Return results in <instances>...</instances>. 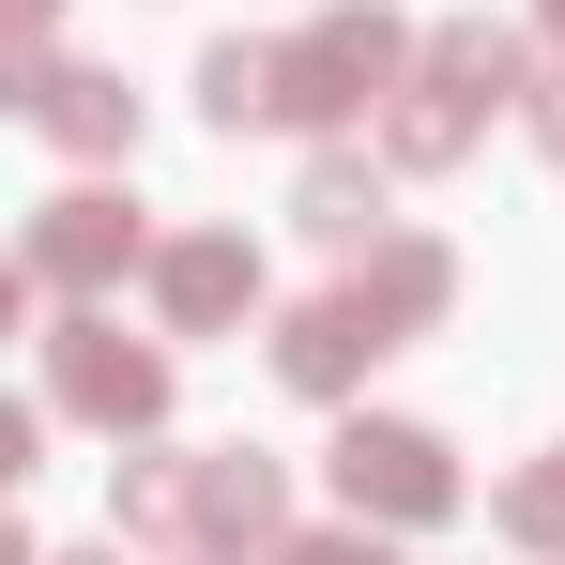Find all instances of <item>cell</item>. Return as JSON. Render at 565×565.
Instances as JSON below:
<instances>
[{"instance_id":"30bf717a","label":"cell","mask_w":565,"mask_h":565,"mask_svg":"<svg viewBox=\"0 0 565 565\" xmlns=\"http://www.w3.org/2000/svg\"><path fill=\"white\" fill-rule=\"evenodd\" d=\"M473 138H489V93H459V77H428V62H413V77L382 93V122H367V153L397 169V184H444V169H459Z\"/></svg>"},{"instance_id":"ac0fdd59","label":"cell","mask_w":565,"mask_h":565,"mask_svg":"<svg viewBox=\"0 0 565 565\" xmlns=\"http://www.w3.org/2000/svg\"><path fill=\"white\" fill-rule=\"evenodd\" d=\"M520 15H535V46H551V62H565V0H520Z\"/></svg>"},{"instance_id":"e0dca14e","label":"cell","mask_w":565,"mask_h":565,"mask_svg":"<svg viewBox=\"0 0 565 565\" xmlns=\"http://www.w3.org/2000/svg\"><path fill=\"white\" fill-rule=\"evenodd\" d=\"M0 15H15V62H46V46H62V0H0Z\"/></svg>"},{"instance_id":"4fadbf2b","label":"cell","mask_w":565,"mask_h":565,"mask_svg":"<svg viewBox=\"0 0 565 565\" xmlns=\"http://www.w3.org/2000/svg\"><path fill=\"white\" fill-rule=\"evenodd\" d=\"M184 93H199V122H214V138H276V46H260V31H214Z\"/></svg>"},{"instance_id":"5bb4252c","label":"cell","mask_w":565,"mask_h":565,"mask_svg":"<svg viewBox=\"0 0 565 565\" xmlns=\"http://www.w3.org/2000/svg\"><path fill=\"white\" fill-rule=\"evenodd\" d=\"M489 535H504L520 565H565V444H535V459L489 473Z\"/></svg>"},{"instance_id":"52a82bcc","label":"cell","mask_w":565,"mask_h":565,"mask_svg":"<svg viewBox=\"0 0 565 565\" xmlns=\"http://www.w3.org/2000/svg\"><path fill=\"white\" fill-rule=\"evenodd\" d=\"M290 230H306L321 260H367L382 230H413V214H397V169H382L367 138H306V169H290Z\"/></svg>"},{"instance_id":"3957f363","label":"cell","mask_w":565,"mask_h":565,"mask_svg":"<svg viewBox=\"0 0 565 565\" xmlns=\"http://www.w3.org/2000/svg\"><path fill=\"white\" fill-rule=\"evenodd\" d=\"M321 489H337V520H382V535H444L473 504V473H459V444L428 428V413H337V444H321Z\"/></svg>"},{"instance_id":"7a4b0ae2","label":"cell","mask_w":565,"mask_h":565,"mask_svg":"<svg viewBox=\"0 0 565 565\" xmlns=\"http://www.w3.org/2000/svg\"><path fill=\"white\" fill-rule=\"evenodd\" d=\"M31 367H46V397H62L77 428L153 444V428H169V397H184V337H122V306H62V321L31 337Z\"/></svg>"},{"instance_id":"8992f818","label":"cell","mask_w":565,"mask_h":565,"mask_svg":"<svg viewBox=\"0 0 565 565\" xmlns=\"http://www.w3.org/2000/svg\"><path fill=\"white\" fill-rule=\"evenodd\" d=\"M382 352H397V337H382L352 290H306V306H276V321H260V367H276L290 397H306V413H352Z\"/></svg>"},{"instance_id":"7c38bea8","label":"cell","mask_w":565,"mask_h":565,"mask_svg":"<svg viewBox=\"0 0 565 565\" xmlns=\"http://www.w3.org/2000/svg\"><path fill=\"white\" fill-rule=\"evenodd\" d=\"M290 535V459L276 444H199V551H276Z\"/></svg>"},{"instance_id":"5b68a950","label":"cell","mask_w":565,"mask_h":565,"mask_svg":"<svg viewBox=\"0 0 565 565\" xmlns=\"http://www.w3.org/2000/svg\"><path fill=\"white\" fill-rule=\"evenodd\" d=\"M138 306H153V337H260L276 321V276H260V245L245 230H169L153 245V276H138Z\"/></svg>"},{"instance_id":"2e32d148","label":"cell","mask_w":565,"mask_h":565,"mask_svg":"<svg viewBox=\"0 0 565 565\" xmlns=\"http://www.w3.org/2000/svg\"><path fill=\"white\" fill-rule=\"evenodd\" d=\"M520 138H535V153H551V169H565V62H551V77H535V107H520Z\"/></svg>"},{"instance_id":"d6986e66","label":"cell","mask_w":565,"mask_h":565,"mask_svg":"<svg viewBox=\"0 0 565 565\" xmlns=\"http://www.w3.org/2000/svg\"><path fill=\"white\" fill-rule=\"evenodd\" d=\"M62 565H122V535H107V551H62Z\"/></svg>"},{"instance_id":"6da1fadb","label":"cell","mask_w":565,"mask_h":565,"mask_svg":"<svg viewBox=\"0 0 565 565\" xmlns=\"http://www.w3.org/2000/svg\"><path fill=\"white\" fill-rule=\"evenodd\" d=\"M413 62H428L413 0H321L306 31H276V138H367Z\"/></svg>"},{"instance_id":"ba28073f","label":"cell","mask_w":565,"mask_h":565,"mask_svg":"<svg viewBox=\"0 0 565 565\" xmlns=\"http://www.w3.org/2000/svg\"><path fill=\"white\" fill-rule=\"evenodd\" d=\"M15 122H31L46 153H77V169H122V153H138V93H122L107 62H62V46L15 62Z\"/></svg>"},{"instance_id":"ffe728a7","label":"cell","mask_w":565,"mask_h":565,"mask_svg":"<svg viewBox=\"0 0 565 565\" xmlns=\"http://www.w3.org/2000/svg\"><path fill=\"white\" fill-rule=\"evenodd\" d=\"M184 565H260V551H184Z\"/></svg>"},{"instance_id":"277c9868","label":"cell","mask_w":565,"mask_h":565,"mask_svg":"<svg viewBox=\"0 0 565 565\" xmlns=\"http://www.w3.org/2000/svg\"><path fill=\"white\" fill-rule=\"evenodd\" d=\"M153 245H169V230H153V214H138V199L93 169V184L31 199V230H15V276L46 290V306H107L122 276H153Z\"/></svg>"},{"instance_id":"9c48e42d","label":"cell","mask_w":565,"mask_h":565,"mask_svg":"<svg viewBox=\"0 0 565 565\" xmlns=\"http://www.w3.org/2000/svg\"><path fill=\"white\" fill-rule=\"evenodd\" d=\"M337 290H352V306H367L382 337L413 352L428 321H459V245H444V230H382L367 260H337Z\"/></svg>"},{"instance_id":"9a60e30c","label":"cell","mask_w":565,"mask_h":565,"mask_svg":"<svg viewBox=\"0 0 565 565\" xmlns=\"http://www.w3.org/2000/svg\"><path fill=\"white\" fill-rule=\"evenodd\" d=\"M260 565H397V535H382V520H290Z\"/></svg>"},{"instance_id":"8fae6325","label":"cell","mask_w":565,"mask_h":565,"mask_svg":"<svg viewBox=\"0 0 565 565\" xmlns=\"http://www.w3.org/2000/svg\"><path fill=\"white\" fill-rule=\"evenodd\" d=\"M107 535L122 551H153V565H184L199 551V444H122V473H107Z\"/></svg>"}]
</instances>
